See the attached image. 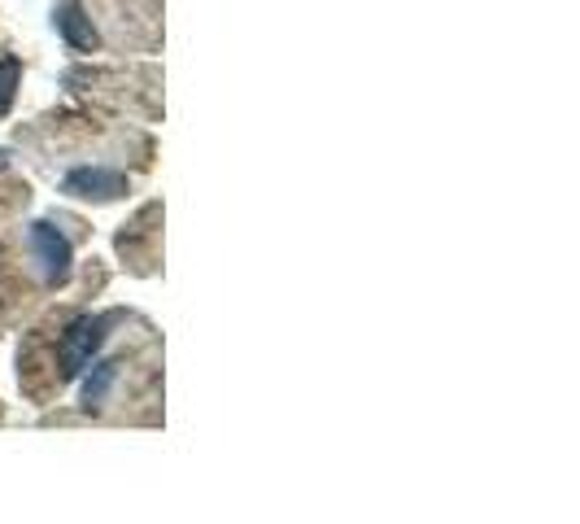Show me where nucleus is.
Masks as SVG:
<instances>
[{"instance_id":"f03ea898","label":"nucleus","mask_w":580,"mask_h":524,"mask_svg":"<svg viewBox=\"0 0 580 524\" xmlns=\"http://www.w3.org/2000/svg\"><path fill=\"white\" fill-rule=\"evenodd\" d=\"M31 245H35V254H40V262H44L48 280H62L66 267H70V245H66V236H57L53 228H48V223H35Z\"/></svg>"},{"instance_id":"20e7f679","label":"nucleus","mask_w":580,"mask_h":524,"mask_svg":"<svg viewBox=\"0 0 580 524\" xmlns=\"http://www.w3.org/2000/svg\"><path fill=\"white\" fill-rule=\"evenodd\" d=\"M114 385H118V363H114V359L92 363L88 380H83V402H88V407H101V402L110 398V389H114Z\"/></svg>"},{"instance_id":"f257e3e1","label":"nucleus","mask_w":580,"mask_h":524,"mask_svg":"<svg viewBox=\"0 0 580 524\" xmlns=\"http://www.w3.org/2000/svg\"><path fill=\"white\" fill-rule=\"evenodd\" d=\"M105 328H110V319H79V324L66 332V341H62L66 372H79V367L92 363V354L101 350V341H105Z\"/></svg>"},{"instance_id":"7ed1b4c3","label":"nucleus","mask_w":580,"mask_h":524,"mask_svg":"<svg viewBox=\"0 0 580 524\" xmlns=\"http://www.w3.org/2000/svg\"><path fill=\"white\" fill-rule=\"evenodd\" d=\"M70 193H79V197H118V193H123V175L79 171V175H70Z\"/></svg>"}]
</instances>
